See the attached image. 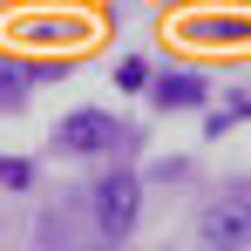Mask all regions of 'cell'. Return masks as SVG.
Segmentation results:
<instances>
[{
	"label": "cell",
	"mask_w": 251,
	"mask_h": 251,
	"mask_svg": "<svg viewBox=\"0 0 251 251\" xmlns=\"http://www.w3.org/2000/svg\"><path fill=\"white\" fill-rule=\"evenodd\" d=\"M204 245H217V251L251 245V197H217L204 210Z\"/></svg>",
	"instance_id": "cell-2"
},
{
	"label": "cell",
	"mask_w": 251,
	"mask_h": 251,
	"mask_svg": "<svg viewBox=\"0 0 251 251\" xmlns=\"http://www.w3.org/2000/svg\"><path fill=\"white\" fill-rule=\"evenodd\" d=\"M197 41H245V21H190Z\"/></svg>",
	"instance_id": "cell-5"
},
{
	"label": "cell",
	"mask_w": 251,
	"mask_h": 251,
	"mask_svg": "<svg viewBox=\"0 0 251 251\" xmlns=\"http://www.w3.org/2000/svg\"><path fill=\"white\" fill-rule=\"evenodd\" d=\"M21 34H27V41H68L75 21H21Z\"/></svg>",
	"instance_id": "cell-6"
},
{
	"label": "cell",
	"mask_w": 251,
	"mask_h": 251,
	"mask_svg": "<svg viewBox=\"0 0 251 251\" xmlns=\"http://www.w3.org/2000/svg\"><path fill=\"white\" fill-rule=\"evenodd\" d=\"M27 176H34V170L21 163V156H0V183H7V190H21V183H27Z\"/></svg>",
	"instance_id": "cell-7"
},
{
	"label": "cell",
	"mask_w": 251,
	"mask_h": 251,
	"mask_svg": "<svg viewBox=\"0 0 251 251\" xmlns=\"http://www.w3.org/2000/svg\"><path fill=\"white\" fill-rule=\"evenodd\" d=\"M54 143L75 150V156H102V150L116 143V116H109V109H82V116H68V123L54 129Z\"/></svg>",
	"instance_id": "cell-3"
},
{
	"label": "cell",
	"mask_w": 251,
	"mask_h": 251,
	"mask_svg": "<svg viewBox=\"0 0 251 251\" xmlns=\"http://www.w3.org/2000/svg\"><path fill=\"white\" fill-rule=\"evenodd\" d=\"M129 224H136V176L116 170V176H102V183H95V231L116 245Z\"/></svg>",
	"instance_id": "cell-1"
},
{
	"label": "cell",
	"mask_w": 251,
	"mask_h": 251,
	"mask_svg": "<svg viewBox=\"0 0 251 251\" xmlns=\"http://www.w3.org/2000/svg\"><path fill=\"white\" fill-rule=\"evenodd\" d=\"M204 95H210L204 75H163V82H156V102H163V109H190V102H204Z\"/></svg>",
	"instance_id": "cell-4"
}]
</instances>
